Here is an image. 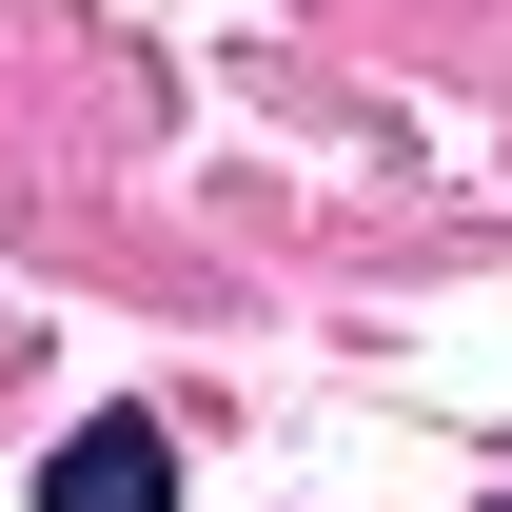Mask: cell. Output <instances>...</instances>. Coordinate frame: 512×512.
<instances>
[{
    "mask_svg": "<svg viewBox=\"0 0 512 512\" xmlns=\"http://www.w3.org/2000/svg\"><path fill=\"white\" fill-rule=\"evenodd\" d=\"M178 493V453H158V414H99V434L40 453V512H158Z\"/></svg>",
    "mask_w": 512,
    "mask_h": 512,
    "instance_id": "obj_1",
    "label": "cell"
},
{
    "mask_svg": "<svg viewBox=\"0 0 512 512\" xmlns=\"http://www.w3.org/2000/svg\"><path fill=\"white\" fill-rule=\"evenodd\" d=\"M493 512H512V473H493Z\"/></svg>",
    "mask_w": 512,
    "mask_h": 512,
    "instance_id": "obj_2",
    "label": "cell"
}]
</instances>
